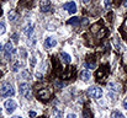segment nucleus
Masks as SVG:
<instances>
[{
	"instance_id": "f257e3e1",
	"label": "nucleus",
	"mask_w": 127,
	"mask_h": 118,
	"mask_svg": "<svg viewBox=\"0 0 127 118\" xmlns=\"http://www.w3.org/2000/svg\"><path fill=\"white\" fill-rule=\"evenodd\" d=\"M0 95L2 97H12L15 95V90L10 84L4 82V84L0 85Z\"/></svg>"
},
{
	"instance_id": "f03ea898",
	"label": "nucleus",
	"mask_w": 127,
	"mask_h": 118,
	"mask_svg": "<svg viewBox=\"0 0 127 118\" xmlns=\"http://www.w3.org/2000/svg\"><path fill=\"white\" fill-rule=\"evenodd\" d=\"M88 95L91 96L95 100H99L102 96V90L99 89V87H96V86H93V87H89L88 89Z\"/></svg>"
},
{
	"instance_id": "7ed1b4c3",
	"label": "nucleus",
	"mask_w": 127,
	"mask_h": 118,
	"mask_svg": "<svg viewBox=\"0 0 127 118\" xmlns=\"http://www.w3.org/2000/svg\"><path fill=\"white\" fill-rule=\"evenodd\" d=\"M20 94H21L22 96H25L26 98H29V97H30V95H31L30 85H29V84H26V82L21 84V85H20Z\"/></svg>"
},
{
	"instance_id": "20e7f679",
	"label": "nucleus",
	"mask_w": 127,
	"mask_h": 118,
	"mask_svg": "<svg viewBox=\"0 0 127 118\" xmlns=\"http://www.w3.org/2000/svg\"><path fill=\"white\" fill-rule=\"evenodd\" d=\"M63 9H64L65 11H68L69 14H75V12H77V5H75V2H73V1L65 2V4L63 5Z\"/></svg>"
},
{
	"instance_id": "39448f33",
	"label": "nucleus",
	"mask_w": 127,
	"mask_h": 118,
	"mask_svg": "<svg viewBox=\"0 0 127 118\" xmlns=\"http://www.w3.org/2000/svg\"><path fill=\"white\" fill-rule=\"evenodd\" d=\"M4 53H5V57H6L7 59L15 53V49H14V47H12V44H11L10 42H7V43L4 46Z\"/></svg>"
},
{
	"instance_id": "423d86ee",
	"label": "nucleus",
	"mask_w": 127,
	"mask_h": 118,
	"mask_svg": "<svg viewBox=\"0 0 127 118\" xmlns=\"http://www.w3.org/2000/svg\"><path fill=\"white\" fill-rule=\"evenodd\" d=\"M16 107H17V105H16L15 101H12V100L5 101V108H6V112L7 113H12L16 110Z\"/></svg>"
},
{
	"instance_id": "0eeeda50",
	"label": "nucleus",
	"mask_w": 127,
	"mask_h": 118,
	"mask_svg": "<svg viewBox=\"0 0 127 118\" xmlns=\"http://www.w3.org/2000/svg\"><path fill=\"white\" fill-rule=\"evenodd\" d=\"M51 1L49 0H41L40 1V7H41V11L42 12H48L51 10Z\"/></svg>"
},
{
	"instance_id": "6e6552de",
	"label": "nucleus",
	"mask_w": 127,
	"mask_h": 118,
	"mask_svg": "<svg viewBox=\"0 0 127 118\" xmlns=\"http://www.w3.org/2000/svg\"><path fill=\"white\" fill-rule=\"evenodd\" d=\"M32 32H33V24H29L27 26H25V28H24V33L26 35V36H31L32 35Z\"/></svg>"
},
{
	"instance_id": "1a4fd4ad",
	"label": "nucleus",
	"mask_w": 127,
	"mask_h": 118,
	"mask_svg": "<svg viewBox=\"0 0 127 118\" xmlns=\"http://www.w3.org/2000/svg\"><path fill=\"white\" fill-rule=\"evenodd\" d=\"M56 44H57V41L54 38H51V37H48V38L46 39V42H44L46 48H52V47H54Z\"/></svg>"
},
{
	"instance_id": "9d476101",
	"label": "nucleus",
	"mask_w": 127,
	"mask_h": 118,
	"mask_svg": "<svg viewBox=\"0 0 127 118\" xmlns=\"http://www.w3.org/2000/svg\"><path fill=\"white\" fill-rule=\"evenodd\" d=\"M61 58H62V60H63V62H64L65 64L70 63V60H72L70 55H69V54H67L65 52H62V53H61Z\"/></svg>"
},
{
	"instance_id": "9b49d317",
	"label": "nucleus",
	"mask_w": 127,
	"mask_h": 118,
	"mask_svg": "<svg viewBox=\"0 0 127 118\" xmlns=\"http://www.w3.org/2000/svg\"><path fill=\"white\" fill-rule=\"evenodd\" d=\"M90 73L88 71V70H83L82 73H80V79L83 80V81H88L89 79H90Z\"/></svg>"
},
{
	"instance_id": "f8f14e48",
	"label": "nucleus",
	"mask_w": 127,
	"mask_h": 118,
	"mask_svg": "<svg viewBox=\"0 0 127 118\" xmlns=\"http://www.w3.org/2000/svg\"><path fill=\"white\" fill-rule=\"evenodd\" d=\"M79 24V19L78 17H72L69 21H68V25H73V26H77Z\"/></svg>"
},
{
	"instance_id": "ddd939ff",
	"label": "nucleus",
	"mask_w": 127,
	"mask_h": 118,
	"mask_svg": "<svg viewBox=\"0 0 127 118\" xmlns=\"http://www.w3.org/2000/svg\"><path fill=\"white\" fill-rule=\"evenodd\" d=\"M110 118H125V117H124V115H122L121 112L115 111V112H112V113H111V117Z\"/></svg>"
},
{
	"instance_id": "4468645a",
	"label": "nucleus",
	"mask_w": 127,
	"mask_h": 118,
	"mask_svg": "<svg viewBox=\"0 0 127 118\" xmlns=\"http://www.w3.org/2000/svg\"><path fill=\"white\" fill-rule=\"evenodd\" d=\"M9 19L12 21V20H16L17 19V15H16V12L15 11H10L9 12Z\"/></svg>"
},
{
	"instance_id": "2eb2a0df",
	"label": "nucleus",
	"mask_w": 127,
	"mask_h": 118,
	"mask_svg": "<svg viewBox=\"0 0 127 118\" xmlns=\"http://www.w3.org/2000/svg\"><path fill=\"white\" fill-rule=\"evenodd\" d=\"M5 31H6V27H5V24H2V22H0V35H4V33H5Z\"/></svg>"
},
{
	"instance_id": "dca6fc26",
	"label": "nucleus",
	"mask_w": 127,
	"mask_h": 118,
	"mask_svg": "<svg viewBox=\"0 0 127 118\" xmlns=\"http://www.w3.org/2000/svg\"><path fill=\"white\" fill-rule=\"evenodd\" d=\"M53 117L54 118H62V112L54 110V111H53Z\"/></svg>"
},
{
	"instance_id": "f3484780",
	"label": "nucleus",
	"mask_w": 127,
	"mask_h": 118,
	"mask_svg": "<svg viewBox=\"0 0 127 118\" xmlns=\"http://www.w3.org/2000/svg\"><path fill=\"white\" fill-rule=\"evenodd\" d=\"M67 118H77V116H75L74 113H69V115L67 116Z\"/></svg>"
},
{
	"instance_id": "a211bd4d",
	"label": "nucleus",
	"mask_w": 127,
	"mask_h": 118,
	"mask_svg": "<svg viewBox=\"0 0 127 118\" xmlns=\"http://www.w3.org/2000/svg\"><path fill=\"white\" fill-rule=\"evenodd\" d=\"M29 116H30L31 118H32V117H36V112H32V111H31V112L29 113Z\"/></svg>"
},
{
	"instance_id": "6ab92c4d",
	"label": "nucleus",
	"mask_w": 127,
	"mask_h": 118,
	"mask_svg": "<svg viewBox=\"0 0 127 118\" xmlns=\"http://www.w3.org/2000/svg\"><path fill=\"white\" fill-rule=\"evenodd\" d=\"M30 63H31V65H35V63H36V58H32V59L30 60Z\"/></svg>"
},
{
	"instance_id": "aec40b11",
	"label": "nucleus",
	"mask_w": 127,
	"mask_h": 118,
	"mask_svg": "<svg viewBox=\"0 0 127 118\" xmlns=\"http://www.w3.org/2000/svg\"><path fill=\"white\" fill-rule=\"evenodd\" d=\"M105 6H106V7L110 6V0H105Z\"/></svg>"
},
{
	"instance_id": "412c9836",
	"label": "nucleus",
	"mask_w": 127,
	"mask_h": 118,
	"mask_svg": "<svg viewBox=\"0 0 127 118\" xmlns=\"http://www.w3.org/2000/svg\"><path fill=\"white\" fill-rule=\"evenodd\" d=\"M124 107H125V108L127 110V97L125 98V100H124Z\"/></svg>"
},
{
	"instance_id": "4be33fe9",
	"label": "nucleus",
	"mask_w": 127,
	"mask_h": 118,
	"mask_svg": "<svg viewBox=\"0 0 127 118\" xmlns=\"http://www.w3.org/2000/svg\"><path fill=\"white\" fill-rule=\"evenodd\" d=\"M82 1H83V2H84V4H88V2H89V1H90V0H82Z\"/></svg>"
},
{
	"instance_id": "5701e85b",
	"label": "nucleus",
	"mask_w": 127,
	"mask_h": 118,
	"mask_svg": "<svg viewBox=\"0 0 127 118\" xmlns=\"http://www.w3.org/2000/svg\"><path fill=\"white\" fill-rule=\"evenodd\" d=\"M11 118H21L20 116H14V117H11Z\"/></svg>"
},
{
	"instance_id": "b1692460",
	"label": "nucleus",
	"mask_w": 127,
	"mask_h": 118,
	"mask_svg": "<svg viewBox=\"0 0 127 118\" xmlns=\"http://www.w3.org/2000/svg\"><path fill=\"white\" fill-rule=\"evenodd\" d=\"M124 5H125V6H126V7H127V0H126V1H125V2H124Z\"/></svg>"
},
{
	"instance_id": "393cba45",
	"label": "nucleus",
	"mask_w": 127,
	"mask_h": 118,
	"mask_svg": "<svg viewBox=\"0 0 127 118\" xmlns=\"http://www.w3.org/2000/svg\"><path fill=\"white\" fill-rule=\"evenodd\" d=\"M1 49H2V47H1V44H0V50H1Z\"/></svg>"
},
{
	"instance_id": "a878e982",
	"label": "nucleus",
	"mask_w": 127,
	"mask_h": 118,
	"mask_svg": "<svg viewBox=\"0 0 127 118\" xmlns=\"http://www.w3.org/2000/svg\"><path fill=\"white\" fill-rule=\"evenodd\" d=\"M0 113H1V108H0Z\"/></svg>"
}]
</instances>
